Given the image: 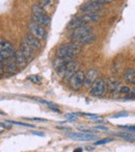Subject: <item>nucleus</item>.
<instances>
[{
	"label": "nucleus",
	"mask_w": 135,
	"mask_h": 152,
	"mask_svg": "<svg viewBox=\"0 0 135 152\" xmlns=\"http://www.w3.org/2000/svg\"><path fill=\"white\" fill-rule=\"evenodd\" d=\"M32 134H36V135H38V137H44V133L43 132H38V131H32Z\"/></svg>",
	"instance_id": "35"
},
{
	"label": "nucleus",
	"mask_w": 135,
	"mask_h": 152,
	"mask_svg": "<svg viewBox=\"0 0 135 152\" xmlns=\"http://www.w3.org/2000/svg\"><path fill=\"white\" fill-rule=\"evenodd\" d=\"M16 49L9 41L5 39H0V61L4 65L9 61H13L15 56Z\"/></svg>",
	"instance_id": "2"
},
{
	"label": "nucleus",
	"mask_w": 135,
	"mask_h": 152,
	"mask_svg": "<svg viewBox=\"0 0 135 152\" xmlns=\"http://www.w3.org/2000/svg\"><path fill=\"white\" fill-rule=\"evenodd\" d=\"M27 79L29 81H31L32 83H34V85H41L43 81V78L40 75H29L27 77Z\"/></svg>",
	"instance_id": "23"
},
{
	"label": "nucleus",
	"mask_w": 135,
	"mask_h": 152,
	"mask_svg": "<svg viewBox=\"0 0 135 152\" xmlns=\"http://www.w3.org/2000/svg\"><path fill=\"white\" fill-rule=\"evenodd\" d=\"M120 127L128 131H135V126H120Z\"/></svg>",
	"instance_id": "33"
},
{
	"label": "nucleus",
	"mask_w": 135,
	"mask_h": 152,
	"mask_svg": "<svg viewBox=\"0 0 135 152\" xmlns=\"http://www.w3.org/2000/svg\"><path fill=\"white\" fill-rule=\"evenodd\" d=\"M124 80L129 85L135 83V70L133 68H128L124 73Z\"/></svg>",
	"instance_id": "16"
},
{
	"label": "nucleus",
	"mask_w": 135,
	"mask_h": 152,
	"mask_svg": "<svg viewBox=\"0 0 135 152\" xmlns=\"http://www.w3.org/2000/svg\"><path fill=\"white\" fill-rule=\"evenodd\" d=\"M112 141V139L111 137H107V139H103V140H99V141H97L96 142L94 145L95 146H100V145H104V144H106V143H109V142H111Z\"/></svg>",
	"instance_id": "27"
},
{
	"label": "nucleus",
	"mask_w": 135,
	"mask_h": 152,
	"mask_svg": "<svg viewBox=\"0 0 135 152\" xmlns=\"http://www.w3.org/2000/svg\"><path fill=\"white\" fill-rule=\"evenodd\" d=\"M84 76L85 73L82 70H78L76 73H74L69 79V85L75 91H78L84 85Z\"/></svg>",
	"instance_id": "4"
},
{
	"label": "nucleus",
	"mask_w": 135,
	"mask_h": 152,
	"mask_svg": "<svg viewBox=\"0 0 135 152\" xmlns=\"http://www.w3.org/2000/svg\"><path fill=\"white\" fill-rule=\"evenodd\" d=\"M31 19H32V22H34V23L38 24V25H41V26H44V27L50 26V24H51V18L49 17L48 15H40V16L32 15Z\"/></svg>",
	"instance_id": "13"
},
{
	"label": "nucleus",
	"mask_w": 135,
	"mask_h": 152,
	"mask_svg": "<svg viewBox=\"0 0 135 152\" xmlns=\"http://www.w3.org/2000/svg\"><path fill=\"white\" fill-rule=\"evenodd\" d=\"M0 126L4 127V128H7V129H11L12 128L11 123H9V121H5V122H3V123H0Z\"/></svg>",
	"instance_id": "30"
},
{
	"label": "nucleus",
	"mask_w": 135,
	"mask_h": 152,
	"mask_svg": "<svg viewBox=\"0 0 135 152\" xmlns=\"http://www.w3.org/2000/svg\"><path fill=\"white\" fill-rule=\"evenodd\" d=\"M103 5L98 3L97 1H87L83 5H81L80 12L83 14H97L101 11Z\"/></svg>",
	"instance_id": "7"
},
{
	"label": "nucleus",
	"mask_w": 135,
	"mask_h": 152,
	"mask_svg": "<svg viewBox=\"0 0 135 152\" xmlns=\"http://www.w3.org/2000/svg\"><path fill=\"white\" fill-rule=\"evenodd\" d=\"M24 42L33 50H41L42 49V43L38 39L33 37L31 34H27L24 37Z\"/></svg>",
	"instance_id": "10"
},
{
	"label": "nucleus",
	"mask_w": 135,
	"mask_h": 152,
	"mask_svg": "<svg viewBox=\"0 0 135 152\" xmlns=\"http://www.w3.org/2000/svg\"><path fill=\"white\" fill-rule=\"evenodd\" d=\"M130 92H131V89L129 87H127V86H122L120 89V93L124 94V95H128Z\"/></svg>",
	"instance_id": "28"
},
{
	"label": "nucleus",
	"mask_w": 135,
	"mask_h": 152,
	"mask_svg": "<svg viewBox=\"0 0 135 152\" xmlns=\"http://www.w3.org/2000/svg\"><path fill=\"white\" fill-rule=\"evenodd\" d=\"M107 93V85L105 80L102 78H98L89 89V95L93 97L102 98Z\"/></svg>",
	"instance_id": "3"
},
{
	"label": "nucleus",
	"mask_w": 135,
	"mask_h": 152,
	"mask_svg": "<svg viewBox=\"0 0 135 152\" xmlns=\"http://www.w3.org/2000/svg\"><path fill=\"white\" fill-rule=\"evenodd\" d=\"M118 137H122V139H124L125 141H128V142H134L135 139L133 137H131V134H128V133H118Z\"/></svg>",
	"instance_id": "25"
},
{
	"label": "nucleus",
	"mask_w": 135,
	"mask_h": 152,
	"mask_svg": "<svg viewBox=\"0 0 135 152\" xmlns=\"http://www.w3.org/2000/svg\"><path fill=\"white\" fill-rule=\"evenodd\" d=\"M78 67H79V65H78V63H77V61H72V59H71V61H69L67 65H65V70H63L62 77L65 79H70L71 76L78 71Z\"/></svg>",
	"instance_id": "8"
},
{
	"label": "nucleus",
	"mask_w": 135,
	"mask_h": 152,
	"mask_svg": "<svg viewBox=\"0 0 135 152\" xmlns=\"http://www.w3.org/2000/svg\"><path fill=\"white\" fill-rule=\"evenodd\" d=\"M128 113L127 112H120V113H118V114H116V115H114L112 118H114V119H116V118H120V117H127L128 116Z\"/></svg>",
	"instance_id": "29"
},
{
	"label": "nucleus",
	"mask_w": 135,
	"mask_h": 152,
	"mask_svg": "<svg viewBox=\"0 0 135 152\" xmlns=\"http://www.w3.org/2000/svg\"><path fill=\"white\" fill-rule=\"evenodd\" d=\"M82 50V46L76 43H70V44H65L61 45L58 49H57L56 55L57 57H61V58H67V59H72L73 57L77 56Z\"/></svg>",
	"instance_id": "1"
},
{
	"label": "nucleus",
	"mask_w": 135,
	"mask_h": 152,
	"mask_svg": "<svg viewBox=\"0 0 135 152\" xmlns=\"http://www.w3.org/2000/svg\"><path fill=\"white\" fill-rule=\"evenodd\" d=\"M95 1H97L98 3H100V4H106V3H111L113 2L114 0H95Z\"/></svg>",
	"instance_id": "31"
},
{
	"label": "nucleus",
	"mask_w": 135,
	"mask_h": 152,
	"mask_svg": "<svg viewBox=\"0 0 135 152\" xmlns=\"http://www.w3.org/2000/svg\"><path fill=\"white\" fill-rule=\"evenodd\" d=\"M74 152H82V149H81V148H78V149H75Z\"/></svg>",
	"instance_id": "37"
},
{
	"label": "nucleus",
	"mask_w": 135,
	"mask_h": 152,
	"mask_svg": "<svg viewBox=\"0 0 135 152\" xmlns=\"http://www.w3.org/2000/svg\"><path fill=\"white\" fill-rule=\"evenodd\" d=\"M19 51L24 55V56H25V58L27 59V61H29L30 59L32 58V55H33V51L34 50L30 48V47L28 46L25 42H23V43H21V45H20Z\"/></svg>",
	"instance_id": "15"
},
{
	"label": "nucleus",
	"mask_w": 135,
	"mask_h": 152,
	"mask_svg": "<svg viewBox=\"0 0 135 152\" xmlns=\"http://www.w3.org/2000/svg\"><path fill=\"white\" fill-rule=\"evenodd\" d=\"M38 5L42 7L43 9H45V10L50 7L51 5L53 4L52 0H38Z\"/></svg>",
	"instance_id": "24"
},
{
	"label": "nucleus",
	"mask_w": 135,
	"mask_h": 152,
	"mask_svg": "<svg viewBox=\"0 0 135 152\" xmlns=\"http://www.w3.org/2000/svg\"><path fill=\"white\" fill-rule=\"evenodd\" d=\"M14 61L17 64L18 67H24V66H26V64H27V59L25 58V56H24L19 50H16Z\"/></svg>",
	"instance_id": "17"
},
{
	"label": "nucleus",
	"mask_w": 135,
	"mask_h": 152,
	"mask_svg": "<svg viewBox=\"0 0 135 152\" xmlns=\"http://www.w3.org/2000/svg\"><path fill=\"white\" fill-rule=\"evenodd\" d=\"M9 121V120H7ZM11 124H14V125H19V126H23V127H36L34 125H31V124H26V123H22V122H17V121H9Z\"/></svg>",
	"instance_id": "26"
},
{
	"label": "nucleus",
	"mask_w": 135,
	"mask_h": 152,
	"mask_svg": "<svg viewBox=\"0 0 135 152\" xmlns=\"http://www.w3.org/2000/svg\"><path fill=\"white\" fill-rule=\"evenodd\" d=\"M106 85H107V88L109 89L110 93H112V94L120 93V87H122V85H120V83H118V81H115V80H112V79H109Z\"/></svg>",
	"instance_id": "18"
},
{
	"label": "nucleus",
	"mask_w": 135,
	"mask_h": 152,
	"mask_svg": "<svg viewBox=\"0 0 135 152\" xmlns=\"http://www.w3.org/2000/svg\"><path fill=\"white\" fill-rule=\"evenodd\" d=\"M4 72H7V74H15L17 72V69H18V66L17 64L15 63V61H11L9 63L4 64Z\"/></svg>",
	"instance_id": "20"
},
{
	"label": "nucleus",
	"mask_w": 135,
	"mask_h": 152,
	"mask_svg": "<svg viewBox=\"0 0 135 152\" xmlns=\"http://www.w3.org/2000/svg\"><path fill=\"white\" fill-rule=\"evenodd\" d=\"M69 61H71V59L57 57V58L54 59V61H53V67H54V69L56 70L57 74L60 75L61 77H62V75H63V70H65V65H67Z\"/></svg>",
	"instance_id": "12"
},
{
	"label": "nucleus",
	"mask_w": 135,
	"mask_h": 152,
	"mask_svg": "<svg viewBox=\"0 0 135 152\" xmlns=\"http://www.w3.org/2000/svg\"><path fill=\"white\" fill-rule=\"evenodd\" d=\"M96 129H101V130H108L107 127H104V126H96Z\"/></svg>",
	"instance_id": "36"
},
{
	"label": "nucleus",
	"mask_w": 135,
	"mask_h": 152,
	"mask_svg": "<svg viewBox=\"0 0 135 152\" xmlns=\"http://www.w3.org/2000/svg\"><path fill=\"white\" fill-rule=\"evenodd\" d=\"M82 22L87 25V24L91 23H95V22H98L100 20V16L98 14H83V15L79 16Z\"/></svg>",
	"instance_id": "14"
},
{
	"label": "nucleus",
	"mask_w": 135,
	"mask_h": 152,
	"mask_svg": "<svg viewBox=\"0 0 135 152\" xmlns=\"http://www.w3.org/2000/svg\"><path fill=\"white\" fill-rule=\"evenodd\" d=\"M3 74H4V66H3V64L0 61V77L1 76H3Z\"/></svg>",
	"instance_id": "34"
},
{
	"label": "nucleus",
	"mask_w": 135,
	"mask_h": 152,
	"mask_svg": "<svg viewBox=\"0 0 135 152\" xmlns=\"http://www.w3.org/2000/svg\"><path fill=\"white\" fill-rule=\"evenodd\" d=\"M80 26H85V24L83 23L82 20H81L79 17H75V18H73L70 22H69V25H68V27L73 28V29H74V28L80 27Z\"/></svg>",
	"instance_id": "21"
},
{
	"label": "nucleus",
	"mask_w": 135,
	"mask_h": 152,
	"mask_svg": "<svg viewBox=\"0 0 135 152\" xmlns=\"http://www.w3.org/2000/svg\"><path fill=\"white\" fill-rule=\"evenodd\" d=\"M96 39H97L96 38V34H87V36L83 37L82 39H80L76 44H79V45H81V46H82V45H89V44H91V43L95 42Z\"/></svg>",
	"instance_id": "19"
},
{
	"label": "nucleus",
	"mask_w": 135,
	"mask_h": 152,
	"mask_svg": "<svg viewBox=\"0 0 135 152\" xmlns=\"http://www.w3.org/2000/svg\"><path fill=\"white\" fill-rule=\"evenodd\" d=\"M68 137H71L73 140H76V141H94V140L97 139L95 134H91V133H85V132H69L68 133Z\"/></svg>",
	"instance_id": "9"
},
{
	"label": "nucleus",
	"mask_w": 135,
	"mask_h": 152,
	"mask_svg": "<svg viewBox=\"0 0 135 152\" xmlns=\"http://www.w3.org/2000/svg\"><path fill=\"white\" fill-rule=\"evenodd\" d=\"M28 30H29V34H31L32 36L36 37L40 41L46 40L47 36H48V32H47L46 28L44 26H41L38 24L34 23V22H30L28 24Z\"/></svg>",
	"instance_id": "5"
},
{
	"label": "nucleus",
	"mask_w": 135,
	"mask_h": 152,
	"mask_svg": "<svg viewBox=\"0 0 135 152\" xmlns=\"http://www.w3.org/2000/svg\"><path fill=\"white\" fill-rule=\"evenodd\" d=\"M98 76H99L98 70H96V69L89 70L87 73H85V76H84V87L91 88V86H93V83L98 79Z\"/></svg>",
	"instance_id": "11"
},
{
	"label": "nucleus",
	"mask_w": 135,
	"mask_h": 152,
	"mask_svg": "<svg viewBox=\"0 0 135 152\" xmlns=\"http://www.w3.org/2000/svg\"><path fill=\"white\" fill-rule=\"evenodd\" d=\"M89 34H93V28L89 26H80V27L74 28L71 32V40L73 43H77L80 39H82L83 37L87 36Z\"/></svg>",
	"instance_id": "6"
},
{
	"label": "nucleus",
	"mask_w": 135,
	"mask_h": 152,
	"mask_svg": "<svg viewBox=\"0 0 135 152\" xmlns=\"http://www.w3.org/2000/svg\"><path fill=\"white\" fill-rule=\"evenodd\" d=\"M67 118L69 119V120H71V121H76L77 120L76 116H75V115H72V114H68Z\"/></svg>",
	"instance_id": "32"
},
{
	"label": "nucleus",
	"mask_w": 135,
	"mask_h": 152,
	"mask_svg": "<svg viewBox=\"0 0 135 152\" xmlns=\"http://www.w3.org/2000/svg\"><path fill=\"white\" fill-rule=\"evenodd\" d=\"M31 13H32V15H38V16H40V15H48V14H47V12H46V10L43 9V7H40L38 4L32 5V7H31Z\"/></svg>",
	"instance_id": "22"
}]
</instances>
